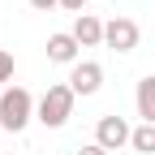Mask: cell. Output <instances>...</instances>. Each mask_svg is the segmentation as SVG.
Masks as SVG:
<instances>
[{
    "mask_svg": "<svg viewBox=\"0 0 155 155\" xmlns=\"http://www.w3.org/2000/svg\"><path fill=\"white\" fill-rule=\"evenodd\" d=\"M73 86L69 82H52L48 91H43V99H39V108H35V121L39 125H48V129H61L69 116H73Z\"/></svg>",
    "mask_w": 155,
    "mask_h": 155,
    "instance_id": "6da1fadb",
    "label": "cell"
},
{
    "mask_svg": "<svg viewBox=\"0 0 155 155\" xmlns=\"http://www.w3.org/2000/svg\"><path fill=\"white\" fill-rule=\"evenodd\" d=\"M73 39H78L82 48H99V43H104V22H99L95 13H78V17H73Z\"/></svg>",
    "mask_w": 155,
    "mask_h": 155,
    "instance_id": "52a82bcc",
    "label": "cell"
},
{
    "mask_svg": "<svg viewBox=\"0 0 155 155\" xmlns=\"http://www.w3.org/2000/svg\"><path fill=\"white\" fill-rule=\"evenodd\" d=\"M138 39H142V30H138L134 17H112V22H104V43L112 52H134Z\"/></svg>",
    "mask_w": 155,
    "mask_h": 155,
    "instance_id": "277c9868",
    "label": "cell"
},
{
    "mask_svg": "<svg viewBox=\"0 0 155 155\" xmlns=\"http://www.w3.org/2000/svg\"><path fill=\"white\" fill-rule=\"evenodd\" d=\"M9 78H13V52L0 48V82H9Z\"/></svg>",
    "mask_w": 155,
    "mask_h": 155,
    "instance_id": "30bf717a",
    "label": "cell"
},
{
    "mask_svg": "<svg viewBox=\"0 0 155 155\" xmlns=\"http://www.w3.org/2000/svg\"><path fill=\"white\" fill-rule=\"evenodd\" d=\"M69 86L73 95H95L104 86V65H95V61H78L73 73H69Z\"/></svg>",
    "mask_w": 155,
    "mask_h": 155,
    "instance_id": "5b68a950",
    "label": "cell"
},
{
    "mask_svg": "<svg viewBox=\"0 0 155 155\" xmlns=\"http://www.w3.org/2000/svg\"><path fill=\"white\" fill-rule=\"evenodd\" d=\"M61 0H30V9H39V13H48V9H56Z\"/></svg>",
    "mask_w": 155,
    "mask_h": 155,
    "instance_id": "8fae6325",
    "label": "cell"
},
{
    "mask_svg": "<svg viewBox=\"0 0 155 155\" xmlns=\"http://www.w3.org/2000/svg\"><path fill=\"white\" fill-rule=\"evenodd\" d=\"M78 39H73V30H56L52 39H48V61H56V65H78Z\"/></svg>",
    "mask_w": 155,
    "mask_h": 155,
    "instance_id": "8992f818",
    "label": "cell"
},
{
    "mask_svg": "<svg viewBox=\"0 0 155 155\" xmlns=\"http://www.w3.org/2000/svg\"><path fill=\"white\" fill-rule=\"evenodd\" d=\"M129 147L142 151V155H151V151H155V125H138V129H134V138H129Z\"/></svg>",
    "mask_w": 155,
    "mask_h": 155,
    "instance_id": "9c48e42d",
    "label": "cell"
},
{
    "mask_svg": "<svg viewBox=\"0 0 155 155\" xmlns=\"http://www.w3.org/2000/svg\"><path fill=\"white\" fill-rule=\"evenodd\" d=\"M35 99H30V91L26 86H9V91H0V129L5 134H22L30 125V116H35Z\"/></svg>",
    "mask_w": 155,
    "mask_h": 155,
    "instance_id": "7a4b0ae2",
    "label": "cell"
},
{
    "mask_svg": "<svg viewBox=\"0 0 155 155\" xmlns=\"http://www.w3.org/2000/svg\"><path fill=\"white\" fill-rule=\"evenodd\" d=\"M78 155H108V151H104V147H99V142H86V147H82V151H78Z\"/></svg>",
    "mask_w": 155,
    "mask_h": 155,
    "instance_id": "7c38bea8",
    "label": "cell"
},
{
    "mask_svg": "<svg viewBox=\"0 0 155 155\" xmlns=\"http://www.w3.org/2000/svg\"><path fill=\"white\" fill-rule=\"evenodd\" d=\"M129 138H134V129H129L125 116L108 112V116H99V121H95V142H99L104 151H121V147H129Z\"/></svg>",
    "mask_w": 155,
    "mask_h": 155,
    "instance_id": "3957f363",
    "label": "cell"
},
{
    "mask_svg": "<svg viewBox=\"0 0 155 155\" xmlns=\"http://www.w3.org/2000/svg\"><path fill=\"white\" fill-rule=\"evenodd\" d=\"M134 104H138V116H142V125H155V73H147L138 91H134Z\"/></svg>",
    "mask_w": 155,
    "mask_h": 155,
    "instance_id": "ba28073f",
    "label": "cell"
},
{
    "mask_svg": "<svg viewBox=\"0 0 155 155\" xmlns=\"http://www.w3.org/2000/svg\"><path fill=\"white\" fill-rule=\"evenodd\" d=\"M82 5L86 0H61V9H69V13H82Z\"/></svg>",
    "mask_w": 155,
    "mask_h": 155,
    "instance_id": "4fadbf2b",
    "label": "cell"
}]
</instances>
